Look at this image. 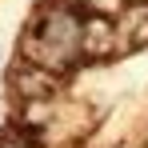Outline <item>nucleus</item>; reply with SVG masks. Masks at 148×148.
Wrapping results in <instances>:
<instances>
[{
	"label": "nucleus",
	"instance_id": "obj_2",
	"mask_svg": "<svg viewBox=\"0 0 148 148\" xmlns=\"http://www.w3.org/2000/svg\"><path fill=\"white\" fill-rule=\"evenodd\" d=\"M8 84H12V92L20 100H52L64 88L60 76H52L48 68H36V64H28V60H16V64L8 68Z\"/></svg>",
	"mask_w": 148,
	"mask_h": 148
},
{
	"label": "nucleus",
	"instance_id": "obj_1",
	"mask_svg": "<svg viewBox=\"0 0 148 148\" xmlns=\"http://www.w3.org/2000/svg\"><path fill=\"white\" fill-rule=\"evenodd\" d=\"M120 52V28L112 16L100 12H80V60L104 64Z\"/></svg>",
	"mask_w": 148,
	"mask_h": 148
},
{
	"label": "nucleus",
	"instance_id": "obj_4",
	"mask_svg": "<svg viewBox=\"0 0 148 148\" xmlns=\"http://www.w3.org/2000/svg\"><path fill=\"white\" fill-rule=\"evenodd\" d=\"M120 4H132V8H144L148 0H120Z\"/></svg>",
	"mask_w": 148,
	"mask_h": 148
},
{
	"label": "nucleus",
	"instance_id": "obj_3",
	"mask_svg": "<svg viewBox=\"0 0 148 148\" xmlns=\"http://www.w3.org/2000/svg\"><path fill=\"white\" fill-rule=\"evenodd\" d=\"M40 144H44V132H40V128L12 124L8 132H0V148H40Z\"/></svg>",
	"mask_w": 148,
	"mask_h": 148
}]
</instances>
